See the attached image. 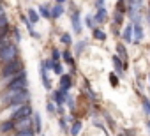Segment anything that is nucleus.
Returning a JSON list of instances; mask_svg holds the SVG:
<instances>
[{"label":"nucleus","instance_id":"1","mask_svg":"<svg viewBox=\"0 0 150 136\" xmlns=\"http://www.w3.org/2000/svg\"><path fill=\"white\" fill-rule=\"evenodd\" d=\"M30 94L27 89H7L2 94V101L6 104H25L28 103Z\"/></svg>","mask_w":150,"mask_h":136},{"label":"nucleus","instance_id":"2","mask_svg":"<svg viewBox=\"0 0 150 136\" xmlns=\"http://www.w3.org/2000/svg\"><path fill=\"white\" fill-rule=\"evenodd\" d=\"M23 71V64L21 62H18V60H11V62H6V65L2 67V76L7 80H11V78H14L18 73H21Z\"/></svg>","mask_w":150,"mask_h":136},{"label":"nucleus","instance_id":"3","mask_svg":"<svg viewBox=\"0 0 150 136\" xmlns=\"http://www.w3.org/2000/svg\"><path fill=\"white\" fill-rule=\"evenodd\" d=\"M16 58H18V48H16V44L9 42V44L0 48V60H2L4 64L11 62V60H16Z\"/></svg>","mask_w":150,"mask_h":136},{"label":"nucleus","instance_id":"4","mask_svg":"<svg viewBox=\"0 0 150 136\" xmlns=\"http://www.w3.org/2000/svg\"><path fill=\"white\" fill-rule=\"evenodd\" d=\"M27 85H28V80H27V73L25 71L18 73L14 78H11L7 81V89H27Z\"/></svg>","mask_w":150,"mask_h":136},{"label":"nucleus","instance_id":"5","mask_svg":"<svg viewBox=\"0 0 150 136\" xmlns=\"http://www.w3.org/2000/svg\"><path fill=\"white\" fill-rule=\"evenodd\" d=\"M32 115V108L25 103V104H18L14 108V113H13V120H20V118H25V117H30Z\"/></svg>","mask_w":150,"mask_h":136},{"label":"nucleus","instance_id":"6","mask_svg":"<svg viewBox=\"0 0 150 136\" xmlns=\"http://www.w3.org/2000/svg\"><path fill=\"white\" fill-rule=\"evenodd\" d=\"M32 122H30V118L28 117H25V118H20V120H14V127L18 129V131H32Z\"/></svg>","mask_w":150,"mask_h":136},{"label":"nucleus","instance_id":"7","mask_svg":"<svg viewBox=\"0 0 150 136\" xmlns=\"http://www.w3.org/2000/svg\"><path fill=\"white\" fill-rule=\"evenodd\" d=\"M65 99H67V90H57V92H53V101L58 104V106H62L64 103H65Z\"/></svg>","mask_w":150,"mask_h":136},{"label":"nucleus","instance_id":"8","mask_svg":"<svg viewBox=\"0 0 150 136\" xmlns=\"http://www.w3.org/2000/svg\"><path fill=\"white\" fill-rule=\"evenodd\" d=\"M71 20H72V28H74V32H76V34H81V23H80V13H78V11H74V13H72V16H71Z\"/></svg>","mask_w":150,"mask_h":136},{"label":"nucleus","instance_id":"9","mask_svg":"<svg viewBox=\"0 0 150 136\" xmlns=\"http://www.w3.org/2000/svg\"><path fill=\"white\" fill-rule=\"evenodd\" d=\"M132 32H134V42H139L141 39H143V28H141V25H139V21H134V27H132Z\"/></svg>","mask_w":150,"mask_h":136},{"label":"nucleus","instance_id":"10","mask_svg":"<svg viewBox=\"0 0 150 136\" xmlns=\"http://www.w3.org/2000/svg\"><path fill=\"white\" fill-rule=\"evenodd\" d=\"M71 87H72L71 76H69V74H62V78H60V89H62V90H69Z\"/></svg>","mask_w":150,"mask_h":136},{"label":"nucleus","instance_id":"11","mask_svg":"<svg viewBox=\"0 0 150 136\" xmlns=\"http://www.w3.org/2000/svg\"><path fill=\"white\" fill-rule=\"evenodd\" d=\"M94 20H96L97 23H103V21L106 20V9H104V7H99V11L96 13V16H94Z\"/></svg>","mask_w":150,"mask_h":136},{"label":"nucleus","instance_id":"12","mask_svg":"<svg viewBox=\"0 0 150 136\" xmlns=\"http://www.w3.org/2000/svg\"><path fill=\"white\" fill-rule=\"evenodd\" d=\"M62 13H64L62 4H57L55 7H51V18H60V16H62Z\"/></svg>","mask_w":150,"mask_h":136},{"label":"nucleus","instance_id":"13","mask_svg":"<svg viewBox=\"0 0 150 136\" xmlns=\"http://www.w3.org/2000/svg\"><path fill=\"white\" fill-rule=\"evenodd\" d=\"M11 129H14V120L11 118V120H6L2 125H0V131L2 132H7V131H11Z\"/></svg>","mask_w":150,"mask_h":136},{"label":"nucleus","instance_id":"14","mask_svg":"<svg viewBox=\"0 0 150 136\" xmlns=\"http://www.w3.org/2000/svg\"><path fill=\"white\" fill-rule=\"evenodd\" d=\"M113 64H115V67H117V73H122V71L125 69V64H124L118 57H113Z\"/></svg>","mask_w":150,"mask_h":136},{"label":"nucleus","instance_id":"15","mask_svg":"<svg viewBox=\"0 0 150 136\" xmlns=\"http://www.w3.org/2000/svg\"><path fill=\"white\" fill-rule=\"evenodd\" d=\"M41 76H42V83H44V87L50 90V89H51V83H50V80H48V73H46L44 67H41Z\"/></svg>","mask_w":150,"mask_h":136},{"label":"nucleus","instance_id":"16","mask_svg":"<svg viewBox=\"0 0 150 136\" xmlns=\"http://www.w3.org/2000/svg\"><path fill=\"white\" fill-rule=\"evenodd\" d=\"M39 14H41L42 18H46V20L51 18V11H50V7H46V6H41V7H39Z\"/></svg>","mask_w":150,"mask_h":136},{"label":"nucleus","instance_id":"17","mask_svg":"<svg viewBox=\"0 0 150 136\" xmlns=\"http://www.w3.org/2000/svg\"><path fill=\"white\" fill-rule=\"evenodd\" d=\"M41 127H42V124H41V115L35 113V115H34V131L41 132Z\"/></svg>","mask_w":150,"mask_h":136},{"label":"nucleus","instance_id":"18","mask_svg":"<svg viewBox=\"0 0 150 136\" xmlns=\"http://www.w3.org/2000/svg\"><path fill=\"white\" fill-rule=\"evenodd\" d=\"M92 32H94V37H96L97 41H104V39H106V34H104L101 28H92Z\"/></svg>","mask_w":150,"mask_h":136},{"label":"nucleus","instance_id":"19","mask_svg":"<svg viewBox=\"0 0 150 136\" xmlns=\"http://www.w3.org/2000/svg\"><path fill=\"white\" fill-rule=\"evenodd\" d=\"M124 41H125V42H131V41H132V27H127V28L124 30Z\"/></svg>","mask_w":150,"mask_h":136},{"label":"nucleus","instance_id":"20","mask_svg":"<svg viewBox=\"0 0 150 136\" xmlns=\"http://www.w3.org/2000/svg\"><path fill=\"white\" fill-rule=\"evenodd\" d=\"M62 58H64V60H65V62H67L69 65H74V58H72V55H71V53H69L67 50H65V51L62 53Z\"/></svg>","mask_w":150,"mask_h":136},{"label":"nucleus","instance_id":"21","mask_svg":"<svg viewBox=\"0 0 150 136\" xmlns=\"http://www.w3.org/2000/svg\"><path fill=\"white\" fill-rule=\"evenodd\" d=\"M80 131H81V122H74V125H72V129H71V134H72V136H78Z\"/></svg>","mask_w":150,"mask_h":136},{"label":"nucleus","instance_id":"22","mask_svg":"<svg viewBox=\"0 0 150 136\" xmlns=\"http://www.w3.org/2000/svg\"><path fill=\"white\" fill-rule=\"evenodd\" d=\"M122 20H124V13L117 11V13L113 14V21H115V25H122Z\"/></svg>","mask_w":150,"mask_h":136},{"label":"nucleus","instance_id":"23","mask_svg":"<svg viewBox=\"0 0 150 136\" xmlns=\"http://www.w3.org/2000/svg\"><path fill=\"white\" fill-rule=\"evenodd\" d=\"M28 20H30L32 23H37V20H39V14H37L34 9H28Z\"/></svg>","mask_w":150,"mask_h":136},{"label":"nucleus","instance_id":"24","mask_svg":"<svg viewBox=\"0 0 150 136\" xmlns=\"http://www.w3.org/2000/svg\"><path fill=\"white\" fill-rule=\"evenodd\" d=\"M53 73H55V74H60V76L64 74V69H62V65H60L58 62H55V64H53Z\"/></svg>","mask_w":150,"mask_h":136},{"label":"nucleus","instance_id":"25","mask_svg":"<svg viewBox=\"0 0 150 136\" xmlns=\"http://www.w3.org/2000/svg\"><path fill=\"white\" fill-rule=\"evenodd\" d=\"M60 41H62V42H64L65 46H69V44L72 42V41H71V35H69V34H62V35H60Z\"/></svg>","mask_w":150,"mask_h":136},{"label":"nucleus","instance_id":"26","mask_svg":"<svg viewBox=\"0 0 150 136\" xmlns=\"http://www.w3.org/2000/svg\"><path fill=\"white\" fill-rule=\"evenodd\" d=\"M141 101H143V110H145V113H146V115H150V101H148L146 97H143Z\"/></svg>","mask_w":150,"mask_h":136},{"label":"nucleus","instance_id":"27","mask_svg":"<svg viewBox=\"0 0 150 136\" xmlns=\"http://www.w3.org/2000/svg\"><path fill=\"white\" fill-rule=\"evenodd\" d=\"M117 51H118V55H122V58H124V60L127 58V53H125V48H124L122 44H117Z\"/></svg>","mask_w":150,"mask_h":136},{"label":"nucleus","instance_id":"28","mask_svg":"<svg viewBox=\"0 0 150 136\" xmlns=\"http://www.w3.org/2000/svg\"><path fill=\"white\" fill-rule=\"evenodd\" d=\"M53 64H55V60H44L42 62V67L46 71H50V69H53Z\"/></svg>","mask_w":150,"mask_h":136},{"label":"nucleus","instance_id":"29","mask_svg":"<svg viewBox=\"0 0 150 136\" xmlns=\"http://www.w3.org/2000/svg\"><path fill=\"white\" fill-rule=\"evenodd\" d=\"M117 11L125 13V4H124V0H118V2H117Z\"/></svg>","mask_w":150,"mask_h":136},{"label":"nucleus","instance_id":"30","mask_svg":"<svg viewBox=\"0 0 150 136\" xmlns=\"http://www.w3.org/2000/svg\"><path fill=\"white\" fill-rule=\"evenodd\" d=\"M85 46H87V42H85V41H81V42H78V44H76V51H78V53H81V51L85 50Z\"/></svg>","mask_w":150,"mask_h":136},{"label":"nucleus","instance_id":"31","mask_svg":"<svg viewBox=\"0 0 150 136\" xmlns=\"http://www.w3.org/2000/svg\"><path fill=\"white\" fill-rule=\"evenodd\" d=\"M110 81H111L113 87H117V85H118V78H117V74H110Z\"/></svg>","mask_w":150,"mask_h":136},{"label":"nucleus","instance_id":"32","mask_svg":"<svg viewBox=\"0 0 150 136\" xmlns=\"http://www.w3.org/2000/svg\"><path fill=\"white\" fill-rule=\"evenodd\" d=\"M46 110H48L50 113H55V110H57V106H55V104H53V103L50 101V103H48V106H46Z\"/></svg>","mask_w":150,"mask_h":136},{"label":"nucleus","instance_id":"33","mask_svg":"<svg viewBox=\"0 0 150 136\" xmlns=\"http://www.w3.org/2000/svg\"><path fill=\"white\" fill-rule=\"evenodd\" d=\"M16 136H34V134H32V131H18Z\"/></svg>","mask_w":150,"mask_h":136},{"label":"nucleus","instance_id":"34","mask_svg":"<svg viewBox=\"0 0 150 136\" xmlns=\"http://www.w3.org/2000/svg\"><path fill=\"white\" fill-rule=\"evenodd\" d=\"M51 58H53L55 62H58V58H60V53H58L57 50H53V53H51Z\"/></svg>","mask_w":150,"mask_h":136},{"label":"nucleus","instance_id":"35","mask_svg":"<svg viewBox=\"0 0 150 136\" xmlns=\"http://www.w3.org/2000/svg\"><path fill=\"white\" fill-rule=\"evenodd\" d=\"M85 21H87V25H88L90 28H94V23H92V21H96V20H92V16H87V20H85Z\"/></svg>","mask_w":150,"mask_h":136},{"label":"nucleus","instance_id":"36","mask_svg":"<svg viewBox=\"0 0 150 136\" xmlns=\"http://www.w3.org/2000/svg\"><path fill=\"white\" fill-rule=\"evenodd\" d=\"M65 122H67L65 118H60V127H62V129H67V124H65Z\"/></svg>","mask_w":150,"mask_h":136},{"label":"nucleus","instance_id":"37","mask_svg":"<svg viewBox=\"0 0 150 136\" xmlns=\"http://www.w3.org/2000/svg\"><path fill=\"white\" fill-rule=\"evenodd\" d=\"M14 39H16V41H20V39H21V37H20V30H18V28H14Z\"/></svg>","mask_w":150,"mask_h":136},{"label":"nucleus","instance_id":"38","mask_svg":"<svg viewBox=\"0 0 150 136\" xmlns=\"http://www.w3.org/2000/svg\"><path fill=\"white\" fill-rule=\"evenodd\" d=\"M103 2H104V0H97V2H96V4H97V7H103Z\"/></svg>","mask_w":150,"mask_h":136},{"label":"nucleus","instance_id":"39","mask_svg":"<svg viewBox=\"0 0 150 136\" xmlns=\"http://www.w3.org/2000/svg\"><path fill=\"white\" fill-rule=\"evenodd\" d=\"M65 2V0H57V4H64Z\"/></svg>","mask_w":150,"mask_h":136},{"label":"nucleus","instance_id":"40","mask_svg":"<svg viewBox=\"0 0 150 136\" xmlns=\"http://www.w3.org/2000/svg\"><path fill=\"white\" fill-rule=\"evenodd\" d=\"M146 127H148V129H150V122H146Z\"/></svg>","mask_w":150,"mask_h":136},{"label":"nucleus","instance_id":"41","mask_svg":"<svg viewBox=\"0 0 150 136\" xmlns=\"http://www.w3.org/2000/svg\"><path fill=\"white\" fill-rule=\"evenodd\" d=\"M129 2H134V0H129Z\"/></svg>","mask_w":150,"mask_h":136},{"label":"nucleus","instance_id":"42","mask_svg":"<svg viewBox=\"0 0 150 136\" xmlns=\"http://www.w3.org/2000/svg\"><path fill=\"white\" fill-rule=\"evenodd\" d=\"M120 136H125V134H120Z\"/></svg>","mask_w":150,"mask_h":136}]
</instances>
